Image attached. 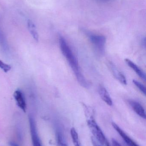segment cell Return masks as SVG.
<instances>
[{
	"label": "cell",
	"instance_id": "cell-1",
	"mask_svg": "<svg viewBox=\"0 0 146 146\" xmlns=\"http://www.w3.org/2000/svg\"><path fill=\"white\" fill-rule=\"evenodd\" d=\"M59 42L61 51L71 67L77 80L82 86L87 87L88 83L87 80L81 73L77 58L74 54L73 52L70 48L67 41L63 37L60 36Z\"/></svg>",
	"mask_w": 146,
	"mask_h": 146
},
{
	"label": "cell",
	"instance_id": "cell-2",
	"mask_svg": "<svg viewBox=\"0 0 146 146\" xmlns=\"http://www.w3.org/2000/svg\"><path fill=\"white\" fill-rule=\"evenodd\" d=\"M87 124L93 136L102 146H111L102 129L93 118L89 119L87 121Z\"/></svg>",
	"mask_w": 146,
	"mask_h": 146
},
{
	"label": "cell",
	"instance_id": "cell-3",
	"mask_svg": "<svg viewBox=\"0 0 146 146\" xmlns=\"http://www.w3.org/2000/svg\"><path fill=\"white\" fill-rule=\"evenodd\" d=\"M88 37L96 52L99 54H103L105 50L106 38L102 35L92 33L88 34Z\"/></svg>",
	"mask_w": 146,
	"mask_h": 146
},
{
	"label": "cell",
	"instance_id": "cell-4",
	"mask_svg": "<svg viewBox=\"0 0 146 146\" xmlns=\"http://www.w3.org/2000/svg\"><path fill=\"white\" fill-rule=\"evenodd\" d=\"M29 121L33 146H43L38 133L36 121L34 117L31 115H29Z\"/></svg>",
	"mask_w": 146,
	"mask_h": 146
},
{
	"label": "cell",
	"instance_id": "cell-5",
	"mask_svg": "<svg viewBox=\"0 0 146 146\" xmlns=\"http://www.w3.org/2000/svg\"><path fill=\"white\" fill-rule=\"evenodd\" d=\"M112 126L115 130L120 135L122 138L123 139L125 143L127 146H139L136 142H135L131 139L116 123L113 122Z\"/></svg>",
	"mask_w": 146,
	"mask_h": 146
},
{
	"label": "cell",
	"instance_id": "cell-6",
	"mask_svg": "<svg viewBox=\"0 0 146 146\" xmlns=\"http://www.w3.org/2000/svg\"><path fill=\"white\" fill-rule=\"evenodd\" d=\"M108 66L116 79H117L122 84L127 85V79L125 76L121 72L119 71L117 68L112 62H109L108 63Z\"/></svg>",
	"mask_w": 146,
	"mask_h": 146
},
{
	"label": "cell",
	"instance_id": "cell-7",
	"mask_svg": "<svg viewBox=\"0 0 146 146\" xmlns=\"http://www.w3.org/2000/svg\"><path fill=\"white\" fill-rule=\"evenodd\" d=\"M13 96L17 106L23 111L25 112L27 109L26 103L22 92L19 89L16 90L14 93Z\"/></svg>",
	"mask_w": 146,
	"mask_h": 146
},
{
	"label": "cell",
	"instance_id": "cell-8",
	"mask_svg": "<svg viewBox=\"0 0 146 146\" xmlns=\"http://www.w3.org/2000/svg\"><path fill=\"white\" fill-rule=\"evenodd\" d=\"M129 103L132 109L138 115L144 119H146L145 111L140 104L137 101L133 100H129Z\"/></svg>",
	"mask_w": 146,
	"mask_h": 146
},
{
	"label": "cell",
	"instance_id": "cell-9",
	"mask_svg": "<svg viewBox=\"0 0 146 146\" xmlns=\"http://www.w3.org/2000/svg\"><path fill=\"white\" fill-rule=\"evenodd\" d=\"M99 93L102 99L110 106L113 104L112 99L108 91L103 85H100L99 87Z\"/></svg>",
	"mask_w": 146,
	"mask_h": 146
},
{
	"label": "cell",
	"instance_id": "cell-10",
	"mask_svg": "<svg viewBox=\"0 0 146 146\" xmlns=\"http://www.w3.org/2000/svg\"><path fill=\"white\" fill-rule=\"evenodd\" d=\"M125 61L127 65L130 68H132L140 78H141L144 80L146 81L145 74L138 66H137L136 64H135L133 62L129 59H125Z\"/></svg>",
	"mask_w": 146,
	"mask_h": 146
},
{
	"label": "cell",
	"instance_id": "cell-11",
	"mask_svg": "<svg viewBox=\"0 0 146 146\" xmlns=\"http://www.w3.org/2000/svg\"><path fill=\"white\" fill-rule=\"evenodd\" d=\"M27 25L28 30L31 35L33 38L37 42H38L39 40V35L35 24L31 20H28L27 21Z\"/></svg>",
	"mask_w": 146,
	"mask_h": 146
},
{
	"label": "cell",
	"instance_id": "cell-12",
	"mask_svg": "<svg viewBox=\"0 0 146 146\" xmlns=\"http://www.w3.org/2000/svg\"><path fill=\"white\" fill-rule=\"evenodd\" d=\"M57 143L59 146H67L65 139L63 138V135L59 131H57Z\"/></svg>",
	"mask_w": 146,
	"mask_h": 146
},
{
	"label": "cell",
	"instance_id": "cell-13",
	"mask_svg": "<svg viewBox=\"0 0 146 146\" xmlns=\"http://www.w3.org/2000/svg\"><path fill=\"white\" fill-rule=\"evenodd\" d=\"M133 82L134 84L139 88V90L143 93L144 95H146V87L144 85L141 83L139 82L136 80H133Z\"/></svg>",
	"mask_w": 146,
	"mask_h": 146
},
{
	"label": "cell",
	"instance_id": "cell-14",
	"mask_svg": "<svg viewBox=\"0 0 146 146\" xmlns=\"http://www.w3.org/2000/svg\"><path fill=\"white\" fill-rule=\"evenodd\" d=\"M0 68L5 73L8 72L11 69V66L10 65L4 63L1 60H0Z\"/></svg>",
	"mask_w": 146,
	"mask_h": 146
},
{
	"label": "cell",
	"instance_id": "cell-15",
	"mask_svg": "<svg viewBox=\"0 0 146 146\" xmlns=\"http://www.w3.org/2000/svg\"><path fill=\"white\" fill-rule=\"evenodd\" d=\"M112 146H122L115 139H113L112 140Z\"/></svg>",
	"mask_w": 146,
	"mask_h": 146
},
{
	"label": "cell",
	"instance_id": "cell-16",
	"mask_svg": "<svg viewBox=\"0 0 146 146\" xmlns=\"http://www.w3.org/2000/svg\"><path fill=\"white\" fill-rule=\"evenodd\" d=\"M9 145L10 146H19V145L16 144V143L13 142H11L9 143Z\"/></svg>",
	"mask_w": 146,
	"mask_h": 146
},
{
	"label": "cell",
	"instance_id": "cell-17",
	"mask_svg": "<svg viewBox=\"0 0 146 146\" xmlns=\"http://www.w3.org/2000/svg\"><path fill=\"white\" fill-rule=\"evenodd\" d=\"M3 40V35L1 31V30H0V40L2 41Z\"/></svg>",
	"mask_w": 146,
	"mask_h": 146
},
{
	"label": "cell",
	"instance_id": "cell-18",
	"mask_svg": "<svg viewBox=\"0 0 146 146\" xmlns=\"http://www.w3.org/2000/svg\"><path fill=\"white\" fill-rule=\"evenodd\" d=\"M93 143L94 146H101L99 145H97V144H96V142H95V141H94L93 140Z\"/></svg>",
	"mask_w": 146,
	"mask_h": 146
},
{
	"label": "cell",
	"instance_id": "cell-19",
	"mask_svg": "<svg viewBox=\"0 0 146 146\" xmlns=\"http://www.w3.org/2000/svg\"><path fill=\"white\" fill-rule=\"evenodd\" d=\"M77 146H81V145H78Z\"/></svg>",
	"mask_w": 146,
	"mask_h": 146
}]
</instances>
